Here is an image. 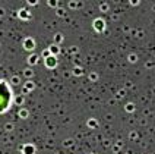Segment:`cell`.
I'll use <instances>...</instances> for the list:
<instances>
[{
    "mask_svg": "<svg viewBox=\"0 0 155 154\" xmlns=\"http://www.w3.org/2000/svg\"><path fill=\"white\" fill-rule=\"evenodd\" d=\"M12 90L9 87V84L3 79H0V113L7 112V109L12 104Z\"/></svg>",
    "mask_w": 155,
    "mask_h": 154,
    "instance_id": "obj_1",
    "label": "cell"
}]
</instances>
